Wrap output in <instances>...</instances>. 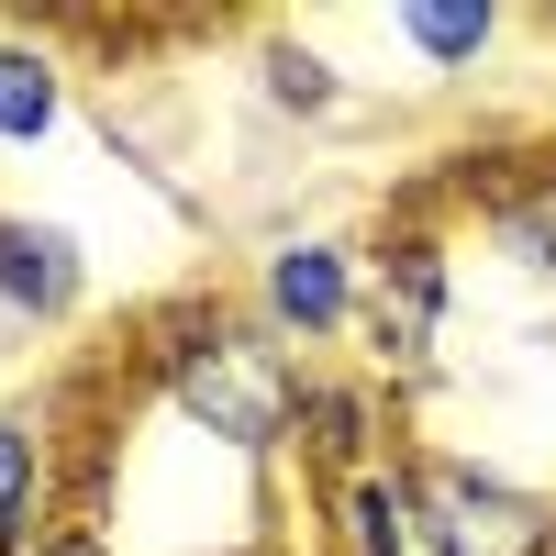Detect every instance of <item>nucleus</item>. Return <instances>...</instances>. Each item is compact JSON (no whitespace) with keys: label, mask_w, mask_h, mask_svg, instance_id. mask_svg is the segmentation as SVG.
Wrapping results in <instances>:
<instances>
[{"label":"nucleus","mask_w":556,"mask_h":556,"mask_svg":"<svg viewBox=\"0 0 556 556\" xmlns=\"http://www.w3.org/2000/svg\"><path fill=\"white\" fill-rule=\"evenodd\" d=\"M134 367L156 379V401L178 412L190 434L235 445V456H290L301 445V390L312 367L267 334V312H235V301H167L146 323V345H134Z\"/></svg>","instance_id":"nucleus-1"},{"label":"nucleus","mask_w":556,"mask_h":556,"mask_svg":"<svg viewBox=\"0 0 556 556\" xmlns=\"http://www.w3.org/2000/svg\"><path fill=\"white\" fill-rule=\"evenodd\" d=\"M445 312H456L445 235L434 223H390V235L367 245V301H356V356H367V379L390 401L445 367Z\"/></svg>","instance_id":"nucleus-2"},{"label":"nucleus","mask_w":556,"mask_h":556,"mask_svg":"<svg viewBox=\"0 0 556 556\" xmlns=\"http://www.w3.org/2000/svg\"><path fill=\"white\" fill-rule=\"evenodd\" d=\"M412 468V513H424V556H556V501L479 468L445 445H401Z\"/></svg>","instance_id":"nucleus-3"},{"label":"nucleus","mask_w":556,"mask_h":556,"mask_svg":"<svg viewBox=\"0 0 556 556\" xmlns=\"http://www.w3.org/2000/svg\"><path fill=\"white\" fill-rule=\"evenodd\" d=\"M356 301H367V267L334 235H290V245L256 256V312H267L278 345H345L356 334Z\"/></svg>","instance_id":"nucleus-4"},{"label":"nucleus","mask_w":556,"mask_h":556,"mask_svg":"<svg viewBox=\"0 0 556 556\" xmlns=\"http://www.w3.org/2000/svg\"><path fill=\"white\" fill-rule=\"evenodd\" d=\"M390 434V390L379 379H312L301 390V468L312 479H356V468H379V456H401V445H379Z\"/></svg>","instance_id":"nucleus-5"},{"label":"nucleus","mask_w":556,"mask_h":556,"mask_svg":"<svg viewBox=\"0 0 556 556\" xmlns=\"http://www.w3.org/2000/svg\"><path fill=\"white\" fill-rule=\"evenodd\" d=\"M89 301V267L67 223H34V212H0V312L12 323H67Z\"/></svg>","instance_id":"nucleus-6"},{"label":"nucleus","mask_w":556,"mask_h":556,"mask_svg":"<svg viewBox=\"0 0 556 556\" xmlns=\"http://www.w3.org/2000/svg\"><path fill=\"white\" fill-rule=\"evenodd\" d=\"M479 235L513 256L523 278H545L556 290V156H534V167H513V178H479Z\"/></svg>","instance_id":"nucleus-7"},{"label":"nucleus","mask_w":556,"mask_h":556,"mask_svg":"<svg viewBox=\"0 0 556 556\" xmlns=\"http://www.w3.org/2000/svg\"><path fill=\"white\" fill-rule=\"evenodd\" d=\"M56 534V445L34 412H0V556H34Z\"/></svg>","instance_id":"nucleus-8"},{"label":"nucleus","mask_w":556,"mask_h":556,"mask_svg":"<svg viewBox=\"0 0 556 556\" xmlns=\"http://www.w3.org/2000/svg\"><path fill=\"white\" fill-rule=\"evenodd\" d=\"M334 523H345V556H424V513H412V468L379 456L334 490Z\"/></svg>","instance_id":"nucleus-9"},{"label":"nucleus","mask_w":556,"mask_h":556,"mask_svg":"<svg viewBox=\"0 0 556 556\" xmlns=\"http://www.w3.org/2000/svg\"><path fill=\"white\" fill-rule=\"evenodd\" d=\"M390 34H401L434 78H468L490 45H501V12H490V0H401V12H390Z\"/></svg>","instance_id":"nucleus-10"},{"label":"nucleus","mask_w":556,"mask_h":556,"mask_svg":"<svg viewBox=\"0 0 556 556\" xmlns=\"http://www.w3.org/2000/svg\"><path fill=\"white\" fill-rule=\"evenodd\" d=\"M67 123V67L34 34H0V146H45Z\"/></svg>","instance_id":"nucleus-11"},{"label":"nucleus","mask_w":556,"mask_h":556,"mask_svg":"<svg viewBox=\"0 0 556 556\" xmlns=\"http://www.w3.org/2000/svg\"><path fill=\"white\" fill-rule=\"evenodd\" d=\"M256 67H267V101H278V112H301V123H334V112H345V67L323 56V45H301L290 23L256 34Z\"/></svg>","instance_id":"nucleus-12"},{"label":"nucleus","mask_w":556,"mask_h":556,"mask_svg":"<svg viewBox=\"0 0 556 556\" xmlns=\"http://www.w3.org/2000/svg\"><path fill=\"white\" fill-rule=\"evenodd\" d=\"M34 556H112V534H101V513H89V501H67V513H56V534H45Z\"/></svg>","instance_id":"nucleus-13"}]
</instances>
